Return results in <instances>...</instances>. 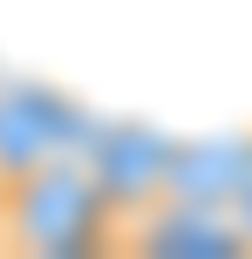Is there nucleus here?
I'll return each instance as SVG.
<instances>
[{
    "mask_svg": "<svg viewBox=\"0 0 252 259\" xmlns=\"http://www.w3.org/2000/svg\"><path fill=\"white\" fill-rule=\"evenodd\" d=\"M123 219L109 205L103 178L89 157H55L0 184V246L34 252V259H82L116 246Z\"/></svg>",
    "mask_w": 252,
    "mask_h": 259,
    "instance_id": "f257e3e1",
    "label": "nucleus"
},
{
    "mask_svg": "<svg viewBox=\"0 0 252 259\" xmlns=\"http://www.w3.org/2000/svg\"><path fill=\"white\" fill-rule=\"evenodd\" d=\"M95 116L48 82H0V184L55 157H82Z\"/></svg>",
    "mask_w": 252,
    "mask_h": 259,
    "instance_id": "f03ea898",
    "label": "nucleus"
},
{
    "mask_svg": "<svg viewBox=\"0 0 252 259\" xmlns=\"http://www.w3.org/2000/svg\"><path fill=\"white\" fill-rule=\"evenodd\" d=\"M171 150H177V137H164V130H150V123H103V116H95L89 143H82V157H89V170L103 178L116 219H136L143 205L164 198Z\"/></svg>",
    "mask_w": 252,
    "mask_h": 259,
    "instance_id": "7ed1b4c3",
    "label": "nucleus"
},
{
    "mask_svg": "<svg viewBox=\"0 0 252 259\" xmlns=\"http://www.w3.org/2000/svg\"><path fill=\"white\" fill-rule=\"evenodd\" d=\"M116 246H130V252H164V259H239V252H252L232 211L184 205V198H157V205H143L136 219H123Z\"/></svg>",
    "mask_w": 252,
    "mask_h": 259,
    "instance_id": "20e7f679",
    "label": "nucleus"
},
{
    "mask_svg": "<svg viewBox=\"0 0 252 259\" xmlns=\"http://www.w3.org/2000/svg\"><path fill=\"white\" fill-rule=\"evenodd\" d=\"M245 184H252V130H245V137H177L164 198L232 211L245 198Z\"/></svg>",
    "mask_w": 252,
    "mask_h": 259,
    "instance_id": "39448f33",
    "label": "nucleus"
},
{
    "mask_svg": "<svg viewBox=\"0 0 252 259\" xmlns=\"http://www.w3.org/2000/svg\"><path fill=\"white\" fill-rule=\"evenodd\" d=\"M232 219H239V232H245V246H252V184H245L239 205H232Z\"/></svg>",
    "mask_w": 252,
    "mask_h": 259,
    "instance_id": "423d86ee",
    "label": "nucleus"
}]
</instances>
